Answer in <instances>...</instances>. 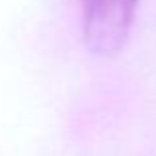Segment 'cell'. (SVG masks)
Returning a JSON list of instances; mask_svg holds the SVG:
<instances>
[{
  "instance_id": "1",
  "label": "cell",
  "mask_w": 156,
  "mask_h": 156,
  "mask_svg": "<svg viewBox=\"0 0 156 156\" xmlns=\"http://www.w3.org/2000/svg\"><path fill=\"white\" fill-rule=\"evenodd\" d=\"M83 38L89 50L109 55L122 48L138 0H81Z\"/></svg>"
}]
</instances>
